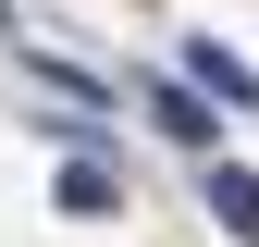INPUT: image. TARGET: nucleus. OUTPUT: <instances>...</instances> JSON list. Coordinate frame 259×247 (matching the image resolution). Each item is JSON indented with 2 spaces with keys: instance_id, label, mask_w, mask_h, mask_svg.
Returning a JSON list of instances; mask_svg holds the SVG:
<instances>
[{
  "instance_id": "f257e3e1",
  "label": "nucleus",
  "mask_w": 259,
  "mask_h": 247,
  "mask_svg": "<svg viewBox=\"0 0 259 247\" xmlns=\"http://www.w3.org/2000/svg\"><path fill=\"white\" fill-rule=\"evenodd\" d=\"M185 74H198V87H222V99H259V74H247L222 37H185Z\"/></svg>"
},
{
  "instance_id": "f03ea898",
  "label": "nucleus",
  "mask_w": 259,
  "mask_h": 247,
  "mask_svg": "<svg viewBox=\"0 0 259 247\" xmlns=\"http://www.w3.org/2000/svg\"><path fill=\"white\" fill-rule=\"evenodd\" d=\"M210 223L259 247V173H210Z\"/></svg>"
},
{
  "instance_id": "7ed1b4c3",
  "label": "nucleus",
  "mask_w": 259,
  "mask_h": 247,
  "mask_svg": "<svg viewBox=\"0 0 259 247\" xmlns=\"http://www.w3.org/2000/svg\"><path fill=\"white\" fill-rule=\"evenodd\" d=\"M111 198H123V185H111L99 161H74V173H62V210H74V223H99V210H111Z\"/></svg>"
}]
</instances>
